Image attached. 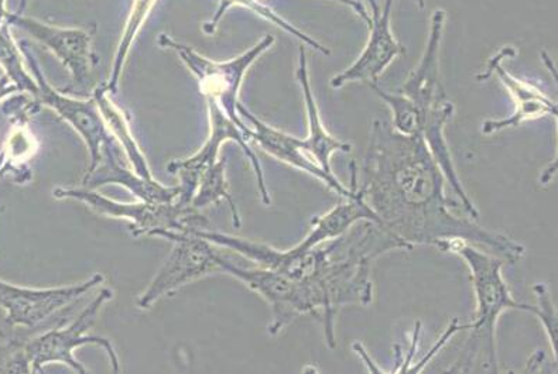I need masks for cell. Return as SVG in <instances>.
<instances>
[{"instance_id":"1","label":"cell","mask_w":558,"mask_h":374,"mask_svg":"<svg viewBox=\"0 0 558 374\" xmlns=\"http://www.w3.org/2000/svg\"><path fill=\"white\" fill-rule=\"evenodd\" d=\"M361 171L357 185L380 227L412 249H438L460 239L509 263L522 261L526 253L513 239L452 213L458 205L448 198L446 176L423 136H404L392 123L376 119Z\"/></svg>"},{"instance_id":"2","label":"cell","mask_w":558,"mask_h":374,"mask_svg":"<svg viewBox=\"0 0 558 374\" xmlns=\"http://www.w3.org/2000/svg\"><path fill=\"white\" fill-rule=\"evenodd\" d=\"M199 238L214 246L226 248L255 262L256 266L283 273L308 282L324 301L322 324L327 347L336 349V321L342 309L371 305L374 301L372 263L384 256L385 239L371 222H357L340 238L302 251L298 246L280 251L269 244L232 237L216 230L199 229Z\"/></svg>"},{"instance_id":"3","label":"cell","mask_w":558,"mask_h":374,"mask_svg":"<svg viewBox=\"0 0 558 374\" xmlns=\"http://www.w3.org/2000/svg\"><path fill=\"white\" fill-rule=\"evenodd\" d=\"M438 251L454 253L465 262L470 268L476 300L474 319L469 323L470 338L462 349L460 359L448 372H471L476 361L483 359L486 371L498 373L496 325L500 315L507 311L534 314V306L513 299L504 278L502 257L481 251L474 244L460 239L441 243Z\"/></svg>"},{"instance_id":"4","label":"cell","mask_w":558,"mask_h":374,"mask_svg":"<svg viewBox=\"0 0 558 374\" xmlns=\"http://www.w3.org/2000/svg\"><path fill=\"white\" fill-rule=\"evenodd\" d=\"M446 12L437 9L432 16L430 36L416 69L410 73L407 83L399 93L412 100L418 113L420 134L426 141L432 155L446 176L448 184L461 201L462 208L472 219L478 220L469 194L462 185L448 148L445 131L447 123L454 117V105L448 99L441 81L440 49L445 31Z\"/></svg>"},{"instance_id":"5","label":"cell","mask_w":558,"mask_h":374,"mask_svg":"<svg viewBox=\"0 0 558 374\" xmlns=\"http://www.w3.org/2000/svg\"><path fill=\"white\" fill-rule=\"evenodd\" d=\"M56 200L80 201L102 217L123 219L129 222L133 238H160L169 233H191L209 229V220L191 204H157L141 201L137 204L118 203L95 190L57 186L52 191Z\"/></svg>"},{"instance_id":"6","label":"cell","mask_w":558,"mask_h":374,"mask_svg":"<svg viewBox=\"0 0 558 374\" xmlns=\"http://www.w3.org/2000/svg\"><path fill=\"white\" fill-rule=\"evenodd\" d=\"M157 45L161 49L174 51L180 57V60L184 62L191 74L197 79L199 93L204 95L205 100L216 102L242 129L247 138L250 126H246L245 121H243L240 112H238V105L241 104V86L247 70L255 64V61L264 52L275 45V37L266 35L252 49L242 52L235 59L223 62L209 60L207 57L191 49L190 46L175 41L174 38L167 35H160L157 38Z\"/></svg>"},{"instance_id":"7","label":"cell","mask_w":558,"mask_h":374,"mask_svg":"<svg viewBox=\"0 0 558 374\" xmlns=\"http://www.w3.org/2000/svg\"><path fill=\"white\" fill-rule=\"evenodd\" d=\"M217 262L221 273L235 277L269 304L271 323L267 333L271 337L280 334L300 316L312 315L322 319L324 301L313 285L266 267H242L221 253H218Z\"/></svg>"},{"instance_id":"8","label":"cell","mask_w":558,"mask_h":374,"mask_svg":"<svg viewBox=\"0 0 558 374\" xmlns=\"http://www.w3.org/2000/svg\"><path fill=\"white\" fill-rule=\"evenodd\" d=\"M112 299V290L102 289L73 323L46 330L38 337L23 342L31 373H41L45 372L47 364L60 363L65 364L75 373L87 374V369L76 361L74 352L81 347H88V345L102 348L111 361L113 372H121V361H119L117 349L111 340L87 335L88 330L97 323L102 306Z\"/></svg>"},{"instance_id":"9","label":"cell","mask_w":558,"mask_h":374,"mask_svg":"<svg viewBox=\"0 0 558 374\" xmlns=\"http://www.w3.org/2000/svg\"><path fill=\"white\" fill-rule=\"evenodd\" d=\"M207 108L209 118L208 141L204 143V146L194 156L183 158V160L171 161L167 166L170 174L178 177L179 180V203L191 204L195 191H197L199 177H202L204 170L218 160L219 150H221L222 145H226L227 142H235L236 145H240L242 152L245 153L247 160L251 161L262 203L270 205L271 198L269 190H267L264 169H262L259 158L252 150L245 133L216 102L207 100Z\"/></svg>"},{"instance_id":"10","label":"cell","mask_w":558,"mask_h":374,"mask_svg":"<svg viewBox=\"0 0 558 374\" xmlns=\"http://www.w3.org/2000/svg\"><path fill=\"white\" fill-rule=\"evenodd\" d=\"M163 239L173 243V249L149 287L136 300L141 310L151 309L157 301L174 294L190 282L221 273L217 262L219 252L197 233H169Z\"/></svg>"},{"instance_id":"11","label":"cell","mask_w":558,"mask_h":374,"mask_svg":"<svg viewBox=\"0 0 558 374\" xmlns=\"http://www.w3.org/2000/svg\"><path fill=\"white\" fill-rule=\"evenodd\" d=\"M19 49L25 55L33 76L37 81V102L54 110L64 122L69 123L80 134V137L87 145L90 156L87 172L93 171L101 160L104 146L114 141L111 132L108 131L107 124H105L97 100L94 97L89 99L71 98L69 95L61 94L60 91L52 88L45 74H43L36 57L28 49V43L22 40L19 43Z\"/></svg>"},{"instance_id":"12","label":"cell","mask_w":558,"mask_h":374,"mask_svg":"<svg viewBox=\"0 0 558 374\" xmlns=\"http://www.w3.org/2000/svg\"><path fill=\"white\" fill-rule=\"evenodd\" d=\"M4 19L9 26L22 28L63 62L73 81L70 88L83 89L90 83L99 61L93 47L97 25L88 28H65L9 12Z\"/></svg>"},{"instance_id":"13","label":"cell","mask_w":558,"mask_h":374,"mask_svg":"<svg viewBox=\"0 0 558 374\" xmlns=\"http://www.w3.org/2000/svg\"><path fill=\"white\" fill-rule=\"evenodd\" d=\"M104 280L105 277L97 273L78 285L54 289H28L0 280V309L7 314V324L12 328H37L81 297L97 289Z\"/></svg>"},{"instance_id":"14","label":"cell","mask_w":558,"mask_h":374,"mask_svg":"<svg viewBox=\"0 0 558 374\" xmlns=\"http://www.w3.org/2000/svg\"><path fill=\"white\" fill-rule=\"evenodd\" d=\"M395 0H385V7L378 0H368L371 12L368 19L369 38L364 51L345 71L331 80L333 89H340L350 83H378L380 75L390 64L403 56L407 49L396 40L390 17Z\"/></svg>"},{"instance_id":"15","label":"cell","mask_w":558,"mask_h":374,"mask_svg":"<svg viewBox=\"0 0 558 374\" xmlns=\"http://www.w3.org/2000/svg\"><path fill=\"white\" fill-rule=\"evenodd\" d=\"M238 112H240L243 121L251 123L247 141L255 142L267 155L322 181L324 185L328 186L338 196H341L342 200L351 198L352 194H354L351 186L343 185L333 172L324 171L308 156V153L304 150L302 145V138L281 132L279 129L260 121L242 104L238 105Z\"/></svg>"},{"instance_id":"16","label":"cell","mask_w":558,"mask_h":374,"mask_svg":"<svg viewBox=\"0 0 558 374\" xmlns=\"http://www.w3.org/2000/svg\"><path fill=\"white\" fill-rule=\"evenodd\" d=\"M510 51H512L510 47H505L504 50H500L498 56L490 59L485 73L478 76V80L489 79L493 74L498 76L500 83L512 95L514 102V112L509 118L499 119V121H485L483 123L481 131L484 134L507 131V129L521 126L523 122L536 121V119L545 117L556 118L558 113L555 100L548 98L545 93L534 88L531 84L518 80L517 76H513L504 69L502 59L505 56L510 55Z\"/></svg>"},{"instance_id":"17","label":"cell","mask_w":558,"mask_h":374,"mask_svg":"<svg viewBox=\"0 0 558 374\" xmlns=\"http://www.w3.org/2000/svg\"><path fill=\"white\" fill-rule=\"evenodd\" d=\"M117 141L104 146L101 160L93 171L84 177V186L97 190L99 186L118 184L125 186L136 198L146 203L169 204L179 200V186H166L155 179H145L135 171L128 170L119 160Z\"/></svg>"},{"instance_id":"18","label":"cell","mask_w":558,"mask_h":374,"mask_svg":"<svg viewBox=\"0 0 558 374\" xmlns=\"http://www.w3.org/2000/svg\"><path fill=\"white\" fill-rule=\"evenodd\" d=\"M350 170L351 189L354 191V194H352L351 198L343 200L342 204L333 206L323 217L313 219V227L307 237L299 244H295L302 251H308V249L316 248L318 244L340 238L341 234L354 227L355 224L361 222V220H371V222L379 225L378 217H376L374 210L366 203L364 194H362L360 185H357V167L355 161L351 162Z\"/></svg>"},{"instance_id":"19","label":"cell","mask_w":558,"mask_h":374,"mask_svg":"<svg viewBox=\"0 0 558 374\" xmlns=\"http://www.w3.org/2000/svg\"><path fill=\"white\" fill-rule=\"evenodd\" d=\"M295 76H298L300 88H302L305 112H307L308 119V134L307 137L302 138V145L308 156L324 171L332 172L331 157L336 153H350L352 146L338 141L324 126L316 98L313 95L312 84H310L307 56H305L304 46L300 47L299 50V69Z\"/></svg>"},{"instance_id":"20","label":"cell","mask_w":558,"mask_h":374,"mask_svg":"<svg viewBox=\"0 0 558 374\" xmlns=\"http://www.w3.org/2000/svg\"><path fill=\"white\" fill-rule=\"evenodd\" d=\"M93 97L97 100L108 131L111 132L118 146L125 153L133 171L141 177H145V179H153L149 162H147L145 153H143L141 146L137 145L135 136H133L128 114L113 102L112 95L109 94L104 84L95 88Z\"/></svg>"},{"instance_id":"21","label":"cell","mask_w":558,"mask_h":374,"mask_svg":"<svg viewBox=\"0 0 558 374\" xmlns=\"http://www.w3.org/2000/svg\"><path fill=\"white\" fill-rule=\"evenodd\" d=\"M226 201L231 208L233 227H241V215L238 210L233 196L229 193V185L227 181V158H218L214 165L208 166L199 177L197 191L191 205L195 209H203L205 206L219 204Z\"/></svg>"},{"instance_id":"22","label":"cell","mask_w":558,"mask_h":374,"mask_svg":"<svg viewBox=\"0 0 558 374\" xmlns=\"http://www.w3.org/2000/svg\"><path fill=\"white\" fill-rule=\"evenodd\" d=\"M156 3L157 0H133L121 41H119L117 52H114L111 75H109L107 83H104L109 94L114 95L118 93L129 52H131L133 43H135L137 35H140L142 27L145 26L147 17L150 16Z\"/></svg>"},{"instance_id":"23","label":"cell","mask_w":558,"mask_h":374,"mask_svg":"<svg viewBox=\"0 0 558 374\" xmlns=\"http://www.w3.org/2000/svg\"><path fill=\"white\" fill-rule=\"evenodd\" d=\"M218 9L217 12L214 13L211 21L205 22L203 26L204 33L207 35H213L214 32L217 31L219 22L223 17V14L227 13L228 9L232 7H242L250 9V11L257 14V16L264 17L265 21L274 23V25L281 28V31L288 32L289 35L298 37L300 41H303L305 46L312 47V49L322 52L324 56H330L331 51L319 45L318 41L314 40V38L305 35L302 31H299L298 27L290 25L288 21H284L283 17H280L278 13L271 11L270 8L265 7L264 3H260L259 0H218Z\"/></svg>"},{"instance_id":"24","label":"cell","mask_w":558,"mask_h":374,"mask_svg":"<svg viewBox=\"0 0 558 374\" xmlns=\"http://www.w3.org/2000/svg\"><path fill=\"white\" fill-rule=\"evenodd\" d=\"M0 67L4 70V75L17 86L21 93H27L33 98H37V81L35 76L27 73L26 67L23 64L21 49L9 33L8 22L0 25Z\"/></svg>"},{"instance_id":"25","label":"cell","mask_w":558,"mask_h":374,"mask_svg":"<svg viewBox=\"0 0 558 374\" xmlns=\"http://www.w3.org/2000/svg\"><path fill=\"white\" fill-rule=\"evenodd\" d=\"M534 294H536L537 305L534 306V316L541 319L550 343L553 357L557 363V340H558V321L555 309V302L551 300L550 291L545 285H536L533 287Z\"/></svg>"},{"instance_id":"26","label":"cell","mask_w":558,"mask_h":374,"mask_svg":"<svg viewBox=\"0 0 558 374\" xmlns=\"http://www.w3.org/2000/svg\"><path fill=\"white\" fill-rule=\"evenodd\" d=\"M331 2L345 4V7L352 9L357 16L364 19L365 22H368L369 11L364 7V4H362V2H357V0H331Z\"/></svg>"},{"instance_id":"27","label":"cell","mask_w":558,"mask_h":374,"mask_svg":"<svg viewBox=\"0 0 558 374\" xmlns=\"http://www.w3.org/2000/svg\"><path fill=\"white\" fill-rule=\"evenodd\" d=\"M16 93H21V91H19L17 86L14 85L7 75H3L2 79H0V100L11 97V95Z\"/></svg>"},{"instance_id":"28","label":"cell","mask_w":558,"mask_h":374,"mask_svg":"<svg viewBox=\"0 0 558 374\" xmlns=\"http://www.w3.org/2000/svg\"><path fill=\"white\" fill-rule=\"evenodd\" d=\"M7 11H4V0H0V25H2L3 22H7Z\"/></svg>"},{"instance_id":"29","label":"cell","mask_w":558,"mask_h":374,"mask_svg":"<svg viewBox=\"0 0 558 374\" xmlns=\"http://www.w3.org/2000/svg\"><path fill=\"white\" fill-rule=\"evenodd\" d=\"M7 161H8L7 152L0 153V174H2V170H3L4 165H7Z\"/></svg>"},{"instance_id":"30","label":"cell","mask_w":558,"mask_h":374,"mask_svg":"<svg viewBox=\"0 0 558 374\" xmlns=\"http://www.w3.org/2000/svg\"><path fill=\"white\" fill-rule=\"evenodd\" d=\"M417 3H418V7L424 9V7H426V2H424V0H417Z\"/></svg>"}]
</instances>
